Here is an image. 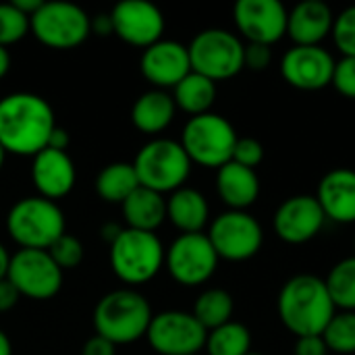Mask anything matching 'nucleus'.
<instances>
[{"label": "nucleus", "mask_w": 355, "mask_h": 355, "mask_svg": "<svg viewBox=\"0 0 355 355\" xmlns=\"http://www.w3.org/2000/svg\"><path fill=\"white\" fill-rule=\"evenodd\" d=\"M54 127V110L42 96L15 92L0 100V146L6 154L33 158L48 148Z\"/></svg>", "instance_id": "obj_1"}, {"label": "nucleus", "mask_w": 355, "mask_h": 355, "mask_svg": "<svg viewBox=\"0 0 355 355\" xmlns=\"http://www.w3.org/2000/svg\"><path fill=\"white\" fill-rule=\"evenodd\" d=\"M277 308L281 322L297 339L322 335L331 318L337 314L324 279L316 275L291 277L279 293Z\"/></svg>", "instance_id": "obj_2"}, {"label": "nucleus", "mask_w": 355, "mask_h": 355, "mask_svg": "<svg viewBox=\"0 0 355 355\" xmlns=\"http://www.w3.org/2000/svg\"><path fill=\"white\" fill-rule=\"evenodd\" d=\"M152 318L154 312L150 302L131 287L114 289L100 297L92 314L96 335L108 339L116 347L144 339Z\"/></svg>", "instance_id": "obj_3"}, {"label": "nucleus", "mask_w": 355, "mask_h": 355, "mask_svg": "<svg viewBox=\"0 0 355 355\" xmlns=\"http://www.w3.org/2000/svg\"><path fill=\"white\" fill-rule=\"evenodd\" d=\"M6 233L21 250H50L67 233L60 206L42 196H27L15 202L6 214Z\"/></svg>", "instance_id": "obj_4"}, {"label": "nucleus", "mask_w": 355, "mask_h": 355, "mask_svg": "<svg viewBox=\"0 0 355 355\" xmlns=\"http://www.w3.org/2000/svg\"><path fill=\"white\" fill-rule=\"evenodd\" d=\"M164 245L156 233L123 229L110 243L108 262L119 281L135 289L150 283L164 266Z\"/></svg>", "instance_id": "obj_5"}, {"label": "nucleus", "mask_w": 355, "mask_h": 355, "mask_svg": "<svg viewBox=\"0 0 355 355\" xmlns=\"http://www.w3.org/2000/svg\"><path fill=\"white\" fill-rule=\"evenodd\" d=\"M131 164L139 185L162 196L185 187L191 173V160L183 146L168 137H154L144 144Z\"/></svg>", "instance_id": "obj_6"}, {"label": "nucleus", "mask_w": 355, "mask_h": 355, "mask_svg": "<svg viewBox=\"0 0 355 355\" xmlns=\"http://www.w3.org/2000/svg\"><path fill=\"white\" fill-rule=\"evenodd\" d=\"M237 139L239 135L235 127L225 116L210 110L200 116H189L179 144L183 146L191 164L218 171L231 162Z\"/></svg>", "instance_id": "obj_7"}, {"label": "nucleus", "mask_w": 355, "mask_h": 355, "mask_svg": "<svg viewBox=\"0 0 355 355\" xmlns=\"http://www.w3.org/2000/svg\"><path fill=\"white\" fill-rule=\"evenodd\" d=\"M187 50H189L191 71L212 79L214 83L233 79L245 69L243 67L245 44L237 33L229 29H220V27L204 29L191 40Z\"/></svg>", "instance_id": "obj_8"}, {"label": "nucleus", "mask_w": 355, "mask_h": 355, "mask_svg": "<svg viewBox=\"0 0 355 355\" xmlns=\"http://www.w3.org/2000/svg\"><path fill=\"white\" fill-rule=\"evenodd\" d=\"M29 23L35 40L52 50L77 48L92 35L89 15L73 2H42Z\"/></svg>", "instance_id": "obj_9"}, {"label": "nucleus", "mask_w": 355, "mask_h": 355, "mask_svg": "<svg viewBox=\"0 0 355 355\" xmlns=\"http://www.w3.org/2000/svg\"><path fill=\"white\" fill-rule=\"evenodd\" d=\"M208 239L220 260L245 262L254 258L264 243L262 225L248 210H227L218 214L208 229Z\"/></svg>", "instance_id": "obj_10"}, {"label": "nucleus", "mask_w": 355, "mask_h": 355, "mask_svg": "<svg viewBox=\"0 0 355 355\" xmlns=\"http://www.w3.org/2000/svg\"><path fill=\"white\" fill-rule=\"evenodd\" d=\"M218 260L206 233L179 235L164 254V266L171 279L183 287L208 283L218 268Z\"/></svg>", "instance_id": "obj_11"}, {"label": "nucleus", "mask_w": 355, "mask_h": 355, "mask_svg": "<svg viewBox=\"0 0 355 355\" xmlns=\"http://www.w3.org/2000/svg\"><path fill=\"white\" fill-rule=\"evenodd\" d=\"M6 279L21 297L33 302H48L62 287V270L46 250H17L10 256Z\"/></svg>", "instance_id": "obj_12"}, {"label": "nucleus", "mask_w": 355, "mask_h": 355, "mask_svg": "<svg viewBox=\"0 0 355 355\" xmlns=\"http://www.w3.org/2000/svg\"><path fill=\"white\" fill-rule=\"evenodd\" d=\"M208 331L191 312L164 310L154 314L146 339L158 355H200L206 347Z\"/></svg>", "instance_id": "obj_13"}, {"label": "nucleus", "mask_w": 355, "mask_h": 355, "mask_svg": "<svg viewBox=\"0 0 355 355\" xmlns=\"http://www.w3.org/2000/svg\"><path fill=\"white\" fill-rule=\"evenodd\" d=\"M289 10L281 0H237L233 21L248 44H277L287 35Z\"/></svg>", "instance_id": "obj_14"}, {"label": "nucleus", "mask_w": 355, "mask_h": 355, "mask_svg": "<svg viewBox=\"0 0 355 355\" xmlns=\"http://www.w3.org/2000/svg\"><path fill=\"white\" fill-rule=\"evenodd\" d=\"M335 62L322 46H293L281 58V75L295 89L318 92L331 85Z\"/></svg>", "instance_id": "obj_15"}, {"label": "nucleus", "mask_w": 355, "mask_h": 355, "mask_svg": "<svg viewBox=\"0 0 355 355\" xmlns=\"http://www.w3.org/2000/svg\"><path fill=\"white\" fill-rule=\"evenodd\" d=\"M110 17L114 33L129 46L146 50L162 40L164 15L148 0H123L110 10Z\"/></svg>", "instance_id": "obj_16"}, {"label": "nucleus", "mask_w": 355, "mask_h": 355, "mask_svg": "<svg viewBox=\"0 0 355 355\" xmlns=\"http://www.w3.org/2000/svg\"><path fill=\"white\" fill-rule=\"evenodd\" d=\"M327 216L316 196H291L275 212L272 225L277 235L291 245L312 241L324 227Z\"/></svg>", "instance_id": "obj_17"}, {"label": "nucleus", "mask_w": 355, "mask_h": 355, "mask_svg": "<svg viewBox=\"0 0 355 355\" xmlns=\"http://www.w3.org/2000/svg\"><path fill=\"white\" fill-rule=\"evenodd\" d=\"M139 71L144 79L154 85V89L168 92L191 73L189 50L181 42L160 40L144 50Z\"/></svg>", "instance_id": "obj_18"}, {"label": "nucleus", "mask_w": 355, "mask_h": 355, "mask_svg": "<svg viewBox=\"0 0 355 355\" xmlns=\"http://www.w3.org/2000/svg\"><path fill=\"white\" fill-rule=\"evenodd\" d=\"M31 181L37 189V196L46 200L67 198L77 181L75 162L67 152L46 148L31 158Z\"/></svg>", "instance_id": "obj_19"}, {"label": "nucleus", "mask_w": 355, "mask_h": 355, "mask_svg": "<svg viewBox=\"0 0 355 355\" xmlns=\"http://www.w3.org/2000/svg\"><path fill=\"white\" fill-rule=\"evenodd\" d=\"M316 200L327 216L341 225L355 223V171L354 168H333L329 171L316 191Z\"/></svg>", "instance_id": "obj_20"}, {"label": "nucleus", "mask_w": 355, "mask_h": 355, "mask_svg": "<svg viewBox=\"0 0 355 355\" xmlns=\"http://www.w3.org/2000/svg\"><path fill=\"white\" fill-rule=\"evenodd\" d=\"M335 15L329 4L320 0H304L289 10L287 35L295 46H320V42L331 35Z\"/></svg>", "instance_id": "obj_21"}, {"label": "nucleus", "mask_w": 355, "mask_h": 355, "mask_svg": "<svg viewBox=\"0 0 355 355\" xmlns=\"http://www.w3.org/2000/svg\"><path fill=\"white\" fill-rule=\"evenodd\" d=\"M216 193L229 210H248L260 196V177L231 160L216 171Z\"/></svg>", "instance_id": "obj_22"}, {"label": "nucleus", "mask_w": 355, "mask_h": 355, "mask_svg": "<svg viewBox=\"0 0 355 355\" xmlns=\"http://www.w3.org/2000/svg\"><path fill=\"white\" fill-rule=\"evenodd\" d=\"M175 100L164 89H148L131 106V123L146 135H158L166 131L175 121Z\"/></svg>", "instance_id": "obj_23"}, {"label": "nucleus", "mask_w": 355, "mask_h": 355, "mask_svg": "<svg viewBox=\"0 0 355 355\" xmlns=\"http://www.w3.org/2000/svg\"><path fill=\"white\" fill-rule=\"evenodd\" d=\"M166 218L175 229L185 233H202L210 218V206L202 191L193 187H181L166 198Z\"/></svg>", "instance_id": "obj_24"}, {"label": "nucleus", "mask_w": 355, "mask_h": 355, "mask_svg": "<svg viewBox=\"0 0 355 355\" xmlns=\"http://www.w3.org/2000/svg\"><path fill=\"white\" fill-rule=\"evenodd\" d=\"M123 218L127 229L154 233L166 220V198L146 187H137L123 204Z\"/></svg>", "instance_id": "obj_25"}, {"label": "nucleus", "mask_w": 355, "mask_h": 355, "mask_svg": "<svg viewBox=\"0 0 355 355\" xmlns=\"http://www.w3.org/2000/svg\"><path fill=\"white\" fill-rule=\"evenodd\" d=\"M173 100L177 110H183L191 116L210 112L216 102V83L200 73H189L173 87Z\"/></svg>", "instance_id": "obj_26"}, {"label": "nucleus", "mask_w": 355, "mask_h": 355, "mask_svg": "<svg viewBox=\"0 0 355 355\" xmlns=\"http://www.w3.org/2000/svg\"><path fill=\"white\" fill-rule=\"evenodd\" d=\"M94 187L100 200L121 206L139 187V181L131 162H110L96 175Z\"/></svg>", "instance_id": "obj_27"}, {"label": "nucleus", "mask_w": 355, "mask_h": 355, "mask_svg": "<svg viewBox=\"0 0 355 355\" xmlns=\"http://www.w3.org/2000/svg\"><path fill=\"white\" fill-rule=\"evenodd\" d=\"M233 310H235V304H233L231 293L225 291V289L214 287V289H206V291L200 293V297L193 304L191 314L210 333V331L231 322Z\"/></svg>", "instance_id": "obj_28"}, {"label": "nucleus", "mask_w": 355, "mask_h": 355, "mask_svg": "<svg viewBox=\"0 0 355 355\" xmlns=\"http://www.w3.org/2000/svg\"><path fill=\"white\" fill-rule=\"evenodd\" d=\"M208 355H248L252 352V335L245 324L241 322H227L206 337Z\"/></svg>", "instance_id": "obj_29"}, {"label": "nucleus", "mask_w": 355, "mask_h": 355, "mask_svg": "<svg viewBox=\"0 0 355 355\" xmlns=\"http://www.w3.org/2000/svg\"><path fill=\"white\" fill-rule=\"evenodd\" d=\"M324 283L339 312H355V256L337 262Z\"/></svg>", "instance_id": "obj_30"}, {"label": "nucleus", "mask_w": 355, "mask_h": 355, "mask_svg": "<svg viewBox=\"0 0 355 355\" xmlns=\"http://www.w3.org/2000/svg\"><path fill=\"white\" fill-rule=\"evenodd\" d=\"M322 339L329 352L339 355L355 354V312H339L327 324Z\"/></svg>", "instance_id": "obj_31"}, {"label": "nucleus", "mask_w": 355, "mask_h": 355, "mask_svg": "<svg viewBox=\"0 0 355 355\" xmlns=\"http://www.w3.org/2000/svg\"><path fill=\"white\" fill-rule=\"evenodd\" d=\"M31 31L29 17L12 6V2L0 4V46L8 48L21 42Z\"/></svg>", "instance_id": "obj_32"}, {"label": "nucleus", "mask_w": 355, "mask_h": 355, "mask_svg": "<svg viewBox=\"0 0 355 355\" xmlns=\"http://www.w3.org/2000/svg\"><path fill=\"white\" fill-rule=\"evenodd\" d=\"M50 258L56 262V266L64 272V270H73L77 268L83 258H85V250H83V243L75 237V235H69L64 233L62 237H58L50 250H48Z\"/></svg>", "instance_id": "obj_33"}, {"label": "nucleus", "mask_w": 355, "mask_h": 355, "mask_svg": "<svg viewBox=\"0 0 355 355\" xmlns=\"http://www.w3.org/2000/svg\"><path fill=\"white\" fill-rule=\"evenodd\" d=\"M331 35L343 56H355V4L335 17Z\"/></svg>", "instance_id": "obj_34"}, {"label": "nucleus", "mask_w": 355, "mask_h": 355, "mask_svg": "<svg viewBox=\"0 0 355 355\" xmlns=\"http://www.w3.org/2000/svg\"><path fill=\"white\" fill-rule=\"evenodd\" d=\"M233 162L245 166V168H254L264 160V146L256 139V137H239L233 150Z\"/></svg>", "instance_id": "obj_35"}, {"label": "nucleus", "mask_w": 355, "mask_h": 355, "mask_svg": "<svg viewBox=\"0 0 355 355\" xmlns=\"http://www.w3.org/2000/svg\"><path fill=\"white\" fill-rule=\"evenodd\" d=\"M331 85L345 98L355 100V56H343L335 62Z\"/></svg>", "instance_id": "obj_36"}, {"label": "nucleus", "mask_w": 355, "mask_h": 355, "mask_svg": "<svg viewBox=\"0 0 355 355\" xmlns=\"http://www.w3.org/2000/svg\"><path fill=\"white\" fill-rule=\"evenodd\" d=\"M272 62V46L266 44H245L243 67L252 71H264Z\"/></svg>", "instance_id": "obj_37"}, {"label": "nucleus", "mask_w": 355, "mask_h": 355, "mask_svg": "<svg viewBox=\"0 0 355 355\" xmlns=\"http://www.w3.org/2000/svg\"><path fill=\"white\" fill-rule=\"evenodd\" d=\"M329 347L322 339V335L312 337H300L295 343V355H329Z\"/></svg>", "instance_id": "obj_38"}, {"label": "nucleus", "mask_w": 355, "mask_h": 355, "mask_svg": "<svg viewBox=\"0 0 355 355\" xmlns=\"http://www.w3.org/2000/svg\"><path fill=\"white\" fill-rule=\"evenodd\" d=\"M81 355H116V345L110 343L104 337L94 335L92 339L85 341V345L81 347Z\"/></svg>", "instance_id": "obj_39"}, {"label": "nucleus", "mask_w": 355, "mask_h": 355, "mask_svg": "<svg viewBox=\"0 0 355 355\" xmlns=\"http://www.w3.org/2000/svg\"><path fill=\"white\" fill-rule=\"evenodd\" d=\"M89 33L100 35V37L112 35L114 33V25H112L110 12H98V15L89 17Z\"/></svg>", "instance_id": "obj_40"}, {"label": "nucleus", "mask_w": 355, "mask_h": 355, "mask_svg": "<svg viewBox=\"0 0 355 355\" xmlns=\"http://www.w3.org/2000/svg\"><path fill=\"white\" fill-rule=\"evenodd\" d=\"M19 300H21L19 291L10 285L8 279H2V281H0V314L10 312V310L17 306Z\"/></svg>", "instance_id": "obj_41"}, {"label": "nucleus", "mask_w": 355, "mask_h": 355, "mask_svg": "<svg viewBox=\"0 0 355 355\" xmlns=\"http://www.w3.org/2000/svg\"><path fill=\"white\" fill-rule=\"evenodd\" d=\"M69 144H71L69 131L56 125V127H54V131H52V135H50L48 148H52V150H60V152H67Z\"/></svg>", "instance_id": "obj_42"}, {"label": "nucleus", "mask_w": 355, "mask_h": 355, "mask_svg": "<svg viewBox=\"0 0 355 355\" xmlns=\"http://www.w3.org/2000/svg\"><path fill=\"white\" fill-rule=\"evenodd\" d=\"M12 6L17 8V10H21L25 17H33L37 10H40V6H42V0H12Z\"/></svg>", "instance_id": "obj_43"}, {"label": "nucleus", "mask_w": 355, "mask_h": 355, "mask_svg": "<svg viewBox=\"0 0 355 355\" xmlns=\"http://www.w3.org/2000/svg\"><path fill=\"white\" fill-rule=\"evenodd\" d=\"M125 227H119L116 223H106V225H102V229H100V235H102V239L110 245L119 235H121V231H123Z\"/></svg>", "instance_id": "obj_44"}, {"label": "nucleus", "mask_w": 355, "mask_h": 355, "mask_svg": "<svg viewBox=\"0 0 355 355\" xmlns=\"http://www.w3.org/2000/svg\"><path fill=\"white\" fill-rule=\"evenodd\" d=\"M8 266H10V254H8V250L0 243V281L6 279Z\"/></svg>", "instance_id": "obj_45"}, {"label": "nucleus", "mask_w": 355, "mask_h": 355, "mask_svg": "<svg viewBox=\"0 0 355 355\" xmlns=\"http://www.w3.org/2000/svg\"><path fill=\"white\" fill-rule=\"evenodd\" d=\"M8 69H10V54H8V50H6V48H2V46H0V79H4V77H6Z\"/></svg>", "instance_id": "obj_46"}, {"label": "nucleus", "mask_w": 355, "mask_h": 355, "mask_svg": "<svg viewBox=\"0 0 355 355\" xmlns=\"http://www.w3.org/2000/svg\"><path fill=\"white\" fill-rule=\"evenodd\" d=\"M0 355H12V343L2 329H0Z\"/></svg>", "instance_id": "obj_47"}, {"label": "nucleus", "mask_w": 355, "mask_h": 355, "mask_svg": "<svg viewBox=\"0 0 355 355\" xmlns=\"http://www.w3.org/2000/svg\"><path fill=\"white\" fill-rule=\"evenodd\" d=\"M4 160H6V152H4V148L0 146V171H2V166H4Z\"/></svg>", "instance_id": "obj_48"}, {"label": "nucleus", "mask_w": 355, "mask_h": 355, "mask_svg": "<svg viewBox=\"0 0 355 355\" xmlns=\"http://www.w3.org/2000/svg\"><path fill=\"white\" fill-rule=\"evenodd\" d=\"M248 355H262V354H254V352H250V354Z\"/></svg>", "instance_id": "obj_49"}, {"label": "nucleus", "mask_w": 355, "mask_h": 355, "mask_svg": "<svg viewBox=\"0 0 355 355\" xmlns=\"http://www.w3.org/2000/svg\"><path fill=\"white\" fill-rule=\"evenodd\" d=\"M354 250H355V237H354ZM354 256H355V254H354Z\"/></svg>", "instance_id": "obj_50"}]
</instances>
